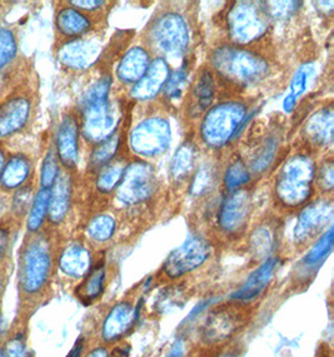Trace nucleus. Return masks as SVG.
I'll use <instances>...</instances> for the list:
<instances>
[{
    "label": "nucleus",
    "instance_id": "obj_13",
    "mask_svg": "<svg viewBox=\"0 0 334 357\" xmlns=\"http://www.w3.org/2000/svg\"><path fill=\"white\" fill-rule=\"evenodd\" d=\"M250 197L247 192L234 191L223 201L218 213V223L224 234L235 236L247 227L250 215Z\"/></svg>",
    "mask_w": 334,
    "mask_h": 357
},
{
    "label": "nucleus",
    "instance_id": "obj_53",
    "mask_svg": "<svg viewBox=\"0 0 334 357\" xmlns=\"http://www.w3.org/2000/svg\"><path fill=\"white\" fill-rule=\"evenodd\" d=\"M0 357H6V350L3 345H0Z\"/></svg>",
    "mask_w": 334,
    "mask_h": 357
},
{
    "label": "nucleus",
    "instance_id": "obj_35",
    "mask_svg": "<svg viewBox=\"0 0 334 357\" xmlns=\"http://www.w3.org/2000/svg\"><path fill=\"white\" fill-rule=\"evenodd\" d=\"M119 148V137L111 136L104 142L100 143L98 147L94 149L90 157V166L93 168H103L111 162L117 153Z\"/></svg>",
    "mask_w": 334,
    "mask_h": 357
},
{
    "label": "nucleus",
    "instance_id": "obj_25",
    "mask_svg": "<svg viewBox=\"0 0 334 357\" xmlns=\"http://www.w3.org/2000/svg\"><path fill=\"white\" fill-rule=\"evenodd\" d=\"M106 264L100 262L90 268L75 289V295L83 303H90L100 298L106 286Z\"/></svg>",
    "mask_w": 334,
    "mask_h": 357
},
{
    "label": "nucleus",
    "instance_id": "obj_9",
    "mask_svg": "<svg viewBox=\"0 0 334 357\" xmlns=\"http://www.w3.org/2000/svg\"><path fill=\"white\" fill-rule=\"evenodd\" d=\"M230 36L239 43H249L264 34L268 25V14L258 3H237L228 15Z\"/></svg>",
    "mask_w": 334,
    "mask_h": 357
},
{
    "label": "nucleus",
    "instance_id": "obj_10",
    "mask_svg": "<svg viewBox=\"0 0 334 357\" xmlns=\"http://www.w3.org/2000/svg\"><path fill=\"white\" fill-rule=\"evenodd\" d=\"M170 136V127L166 119L148 118L132 132L130 147L139 155L154 157L167 149Z\"/></svg>",
    "mask_w": 334,
    "mask_h": 357
},
{
    "label": "nucleus",
    "instance_id": "obj_31",
    "mask_svg": "<svg viewBox=\"0 0 334 357\" xmlns=\"http://www.w3.org/2000/svg\"><path fill=\"white\" fill-rule=\"evenodd\" d=\"M188 86V73L186 69H180L172 74L163 88L164 97L169 103L175 105L183 98V94Z\"/></svg>",
    "mask_w": 334,
    "mask_h": 357
},
{
    "label": "nucleus",
    "instance_id": "obj_16",
    "mask_svg": "<svg viewBox=\"0 0 334 357\" xmlns=\"http://www.w3.org/2000/svg\"><path fill=\"white\" fill-rule=\"evenodd\" d=\"M79 155V124L73 116H65L56 133V157L63 166L74 168Z\"/></svg>",
    "mask_w": 334,
    "mask_h": 357
},
{
    "label": "nucleus",
    "instance_id": "obj_51",
    "mask_svg": "<svg viewBox=\"0 0 334 357\" xmlns=\"http://www.w3.org/2000/svg\"><path fill=\"white\" fill-rule=\"evenodd\" d=\"M6 341L4 336V317H3V311H1V303H0V345Z\"/></svg>",
    "mask_w": 334,
    "mask_h": 357
},
{
    "label": "nucleus",
    "instance_id": "obj_32",
    "mask_svg": "<svg viewBox=\"0 0 334 357\" xmlns=\"http://www.w3.org/2000/svg\"><path fill=\"white\" fill-rule=\"evenodd\" d=\"M116 232V221L111 215H102L93 218L88 226V234L97 242L111 240Z\"/></svg>",
    "mask_w": 334,
    "mask_h": 357
},
{
    "label": "nucleus",
    "instance_id": "obj_23",
    "mask_svg": "<svg viewBox=\"0 0 334 357\" xmlns=\"http://www.w3.org/2000/svg\"><path fill=\"white\" fill-rule=\"evenodd\" d=\"M150 66L148 52L141 47H136L127 52L118 67V78L125 83H136Z\"/></svg>",
    "mask_w": 334,
    "mask_h": 357
},
{
    "label": "nucleus",
    "instance_id": "obj_47",
    "mask_svg": "<svg viewBox=\"0 0 334 357\" xmlns=\"http://www.w3.org/2000/svg\"><path fill=\"white\" fill-rule=\"evenodd\" d=\"M129 345H120L108 352V357H129Z\"/></svg>",
    "mask_w": 334,
    "mask_h": 357
},
{
    "label": "nucleus",
    "instance_id": "obj_39",
    "mask_svg": "<svg viewBox=\"0 0 334 357\" xmlns=\"http://www.w3.org/2000/svg\"><path fill=\"white\" fill-rule=\"evenodd\" d=\"M17 54V39L10 29L0 28V70L9 66Z\"/></svg>",
    "mask_w": 334,
    "mask_h": 357
},
{
    "label": "nucleus",
    "instance_id": "obj_20",
    "mask_svg": "<svg viewBox=\"0 0 334 357\" xmlns=\"http://www.w3.org/2000/svg\"><path fill=\"white\" fill-rule=\"evenodd\" d=\"M59 268L69 278H83L92 268V255L81 243H70L59 255Z\"/></svg>",
    "mask_w": 334,
    "mask_h": 357
},
{
    "label": "nucleus",
    "instance_id": "obj_55",
    "mask_svg": "<svg viewBox=\"0 0 334 357\" xmlns=\"http://www.w3.org/2000/svg\"><path fill=\"white\" fill-rule=\"evenodd\" d=\"M326 357H328V356H326Z\"/></svg>",
    "mask_w": 334,
    "mask_h": 357
},
{
    "label": "nucleus",
    "instance_id": "obj_11",
    "mask_svg": "<svg viewBox=\"0 0 334 357\" xmlns=\"http://www.w3.org/2000/svg\"><path fill=\"white\" fill-rule=\"evenodd\" d=\"M211 256V246L200 237H192L168 256L163 271L169 278H180L197 270Z\"/></svg>",
    "mask_w": 334,
    "mask_h": 357
},
{
    "label": "nucleus",
    "instance_id": "obj_14",
    "mask_svg": "<svg viewBox=\"0 0 334 357\" xmlns=\"http://www.w3.org/2000/svg\"><path fill=\"white\" fill-rule=\"evenodd\" d=\"M138 319V308L129 301L116 303L106 314L102 324L100 336L106 344L118 342L134 327Z\"/></svg>",
    "mask_w": 334,
    "mask_h": 357
},
{
    "label": "nucleus",
    "instance_id": "obj_43",
    "mask_svg": "<svg viewBox=\"0 0 334 357\" xmlns=\"http://www.w3.org/2000/svg\"><path fill=\"white\" fill-rule=\"evenodd\" d=\"M319 183L324 191H332L334 185L333 163L332 160L324 162L321 171L318 173Z\"/></svg>",
    "mask_w": 334,
    "mask_h": 357
},
{
    "label": "nucleus",
    "instance_id": "obj_8",
    "mask_svg": "<svg viewBox=\"0 0 334 357\" xmlns=\"http://www.w3.org/2000/svg\"><path fill=\"white\" fill-rule=\"evenodd\" d=\"M155 188L154 168L144 162H133L124 168L117 187V197L125 204H142L154 195Z\"/></svg>",
    "mask_w": 334,
    "mask_h": 357
},
{
    "label": "nucleus",
    "instance_id": "obj_26",
    "mask_svg": "<svg viewBox=\"0 0 334 357\" xmlns=\"http://www.w3.org/2000/svg\"><path fill=\"white\" fill-rule=\"evenodd\" d=\"M56 25L58 31L68 38L81 37L92 28V23L87 15L74 8H64L58 13Z\"/></svg>",
    "mask_w": 334,
    "mask_h": 357
},
{
    "label": "nucleus",
    "instance_id": "obj_3",
    "mask_svg": "<svg viewBox=\"0 0 334 357\" xmlns=\"http://www.w3.org/2000/svg\"><path fill=\"white\" fill-rule=\"evenodd\" d=\"M316 163L304 154L293 155L280 168L276 179V195L280 204L297 208L305 204L313 193Z\"/></svg>",
    "mask_w": 334,
    "mask_h": 357
},
{
    "label": "nucleus",
    "instance_id": "obj_6",
    "mask_svg": "<svg viewBox=\"0 0 334 357\" xmlns=\"http://www.w3.org/2000/svg\"><path fill=\"white\" fill-rule=\"evenodd\" d=\"M243 303L218 306L208 314L202 326V340L205 345H222L241 331L249 317Z\"/></svg>",
    "mask_w": 334,
    "mask_h": 357
},
{
    "label": "nucleus",
    "instance_id": "obj_28",
    "mask_svg": "<svg viewBox=\"0 0 334 357\" xmlns=\"http://www.w3.org/2000/svg\"><path fill=\"white\" fill-rule=\"evenodd\" d=\"M315 74V66L313 64H305L298 69L297 73L294 74L291 84H289V92L287 94L283 100V109L287 113H291L294 107L297 105V100L301 96H303L310 84V78Z\"/></svg>",
    "mask_w": 334,
    "mask_h": 357
},
{
    "label": "nucleus",
    "instance_id": "obj_2",
    "mask_svg": "<svg viewBox=\"0 0 334 357\" xmlns=\"http://www.w3.org/2000/svg\"><path fill=\"white\" fill-rule=\"evenodd\" d=\"M111 86L106 82H97L88 89L83 100V133L93 143L111 138L120 121V111L109 102Z\"/></svg>",
    "mask_w": 334,
    "mask_h": 357
},
{
    "label": "nucleus",
    "instance_id": "obj_24",
    "mask_svg": "<svg viewBox=\"0 0 334 357\" xmlns=\"http://www.w3.org/2000/svg\"><path fill=\"white\" fill-rule=\"evenodd\" d=\"M333 109L332 107L316 112L305 124V135L317 146H327L333 139Z\"/></svg>",
    "mask_w": 334,
    "mask_h": 357
},
{
    "label": "nucleus",
    "instance_id": "obj_42",
    "mask_svg": "<svg viewBox=\"0 0 334 357\" xmlns=\"http://www.w3.org/2000/svg\"><path fill=\"white\" fill-rule=\"evenodd\" d=\"M273 245L272 232L268 228H258L252 236V248L258 256H266L271 252Z\"/></svg>",
    "mask_w": 334,
    "mask_h": 357
},
{
    "label": "nucleus",
    "instance_id": "obj_15",
    "mask_svg": "<svg viewBox=\"0 0 334 357\" xmlns=\"http://www.w3.org/2000/svg\"><path fill=\"white\" fill-rule=\"evenodd\" d=\"M31 114V100L25 94H14L0 103V139L24 128Z\"/></svg>",
    "mask_w": 334,
    "mask_h": 357
},
{
    "label": "nucleus",
    "instance_id": "obj_22",
    "mask_svg": "<svg viewBox=\"0 0 334 357\" xmlns=\"http://www.w3.org/2000/svg\"><path fill=\"white\" fill-rule=\"evenodd\" d=\"M31 162L26 155L15 154L4 163L0 172V188L3 191H17L29 179Z\"/></svg>",
    "mask_w": 334,
    "mask_h": 357
},
{
    "label": "nucleus",
    "instance_id": "obj_49",
    "mask_svg": "<svg viewBox=\"0 0 334 357\" xmlns=\"http://www.w3.org/2000/svg\"><path fill=\"white\" fill-rule=\"evenodd\" d=\"M6 282H8V278H6V272L0 270V303H1V297L6 291Z\"/></svg>",
    "mask_w": 334,
    "mask_h": 357
},
{
    "label": "nucleus",
    "instance_id": "obj_54",
    "mask_svg": "<svg viewBox=\"0 0 334 357\" xmlns=\"http://www.w3.org/2000/svg\"><path fill=\"white\" fill-rule=\"evenodd\" d=\"M223 357H238V356H235V355H230V354H228V355H225V356H223Z\"/></svg>",
    "mask_w": 334,
    "mask_h": 357
},
{
    "label": "nucleus",
    "instance_id": "obj_1",
    "mask_svg": "<svg viewBox=\"0 0 334 357\" xmlns=\"http://www.w3.org/2000/svg\"><path fill=\"white\" fill-rule=\"evenodd\" d=\"M19 251V324L25 325L29 316L43 301L54 270V252L44 234H31Z\"/></svg>",
    "mask_w": 334,
    "mask_h": 357
},
{
    "label": "nucleus",
    "instance_id": "obj_4",
    "mask_svg": "<svg viewBox=\"0 0 334 357\" xmlns=\"http://www.w3.org/2000/svg\"><path fill=\"white\" fill-rule=\"evenodd\" d=\"M213 66L223 77L237 83H252L264 77L266 61L249 50L222 47L213 54Z\"/></svg>",
    "mask_w": 334,
    "mask_h": 357
},
{
    "label": "nucleus",
    "instance_id": "obj_21",
    "mask_svg": "<svg viewBox=\"0 0 334 357\" xmlns=\"http://www.w3.org/2000/svg\"><path fill=\"white\" fill-rule=\"evenodd\" d=\"M72 201V181L67 173L59 172L54 185L50 188L48 218L51 223L59 225L65 220Z\"/></svg>",
    "mask_w": 334,
    "mask_h": 357
},
{
    "label": "nucleus",
    "instance_id": "obj_40",
    "mask_svg": "<svg viewBox=\"0 0 334 357\" xmlns=\"http://www.w3.org/2000/svg\"><path fill=\"white\" fill-rule=\"evenodd\" d=\"M61 172L58 160H56V153L50 149L45 155L42 166V174H40V185L42 188L50 190L51 185H54L56 179L58 178V174Z\"/></svg>",
    "mask_w": 334,
    "mask_h": 357
},
{
    "label": "nucleus",
    "instance_id": "obj_50",
    "mask_svg": "<svg viewBox=\"0 0 334 357\" xmlns=\"http://www.w3.org/2000/svg\"><path fill=\"white\" fill-rule=\"evenodd\" d=\"M87 357H108V351L104 347H97L93 351L89 352Z\"/></svg>",
    "mask_w": 334,
    "mask_h": 357
},
{
    "label": "nucleus",
    "instance_id": "obj_46",
    "mask_svg": "<svg viewBox=\"0 0 334 357\" xmlns=\"http://www.w3.org/2000/svg\"><path fill=\"white\" fill-rule=\"evenodd\" d=\"M84 346H86V340L83 339V337H79V339L75 341L74 346L68 352L67 357H81L83 351H84Z\"/></svg>",
    "mask_w": 334,
    "mask_h": 357
},
{
    "label": "nucleus",
    "instance_id": "obj_30",
    "mask_svg": "<svg viewBox=\"0 0 334 357\" xmlns=\"http://www.w3.org/2000/svg\"><path fill=\"white\" fill-rule=\"evenodd\" d=\"M50 190L40 188L37 195L34 196L33 204L28 215L26 227L29 234H37L43 226L44 221L48 215V206H49Z\"/></svg>",
    "mask_w": 334,
    "mask_h": 357
},
{
    "label": "nucleus",
    "instance_id": "obj_33",
    "mask_svg": "<svg viewBox=\"0 0 334 357\" xmlns=\"http://www.w3.org/2000/svg\"><path fill=\"white\" fill-rule=\"evenodd\" d=\"M250 179V172L241 160H235L224 173V185L229 191H238L241 185H247Z\"/></svg>",
    "mask_w": 334,
    "mask_h": 357
},
{
    "label": "nucleus",
    "instance_id": "obj_52",
    "mask_svg": "<svg viewBox=\"0 0 334 357\" xmlns=\"http://www.w3.org/2000/svg\"><path fill=\"white\" fill-rule=\"evenodd\" d=\"M3 167H4V154H3L1 149H0V172H1Z\"/></svg>",
    "mask_w": 334,
    "mask_h": 357
},
{
    "label": "nucleus",
    "instance_id": "obj_29",
    "mask_svg": "<svg viewBox=\"0 0 334 357\" xmlns=\"http://www.w3.org/2000/svg\"><path fill=\"white\" fill-rule=\"evenodd\" d=\"M214 79L209 70H202L196 86L193 88V109L196 112L205 111L212 105L214 98Z\"/></svg>",
    "mask_w": 334,
    "mask_h": 357
},
{
    "label": "nucleus",
    "instance_id": "obj_12",
    "mask_svg": "<svg viewBox=\"0 0 334 357\" xmlns=\"http://www.w3.org/2000/svg\"><path fill=\"white\" fill-rule=\"evenodd\" d=\"M333 204L326 199L317 201L304 208L293 229V241L302 246L315 240L326 227L332 226Z\"/></svg>",
    "mask_w": 334,
    "mask_h": 357
},
{
    "label": "nucleus",
    "instance_id": "obj_5",
    "mask_svg": "<svg viewBox=\"0 0 334 357\" xmlns=\"http://www.w3.org/2000/svg\"><path fill=\"white\" fill-rule=\"evenodd\" d=\"M247 116L246 105L238 102H225L213 107L205 114L200 135L212 148H221L233 138Z\"/></svg>",
    "mask_w": 334,
    "mask_h": 357
},
{
    "label": "nucleus",
    "instance_id": "obj_36",
    "mask_svg": "<svg viewBox=\"0 0 334 357\" xmlns=\"http://www.w3.org/2000/svg\"><path fill=\"white\" fill-rule=\"evenodd\" d=\"M216 185V172L213 166H202L196 173L193 178L192 185H191V193L193 196H203L208 192L213 190Z\"/></svg>",
    "mask_w": 334,
    "mask_h": 357
},
{
    "label": "nucleus",
    "instance_id": "obj_45",
    "mask_svg": "<svg viewBox=\"0 0 334 357\" xmlns=\"http://www.w3.org/2000/svg\"><path fill=\"white\" fill-rule=\"evenodd\" d=\"M104 4H106L104 1H98V0H90V1H87V0L78 1V0H75V1H69V6H73L77 10L81 9V10H87V12L100 9V8H102Z\"/></svg>",
    "mask_w": 334,
    "mask_h": 357
},
{
    "label": "nucleus",
    "instance_id": "obj_41",
    "mask_svg": "<svg viewBox=\"0 0 334 357\" xmlns=\"http://www.w3.org/2000/svg\"><path fill=\"white\" fill-rule=\"evenodd\" d=\"M33 199H34V193H33L31 185H22L15 191L14 197L12 198L10 207H12L13 213L20 218L24 217L25 213L31 210Z\"/></svg>",
    "mask_w": 334,
    "mask_h": 357
},
{
    "label": "nucleus",
    "instance_id": "obj_48",
    "mask_svg": "<svg viewBox=\"0 0 334 357\" xmlns=\"http://www.w3.org/2000/svg\"><path fill=\"white\" fill-rule=\"evenodd\" d=\"M183 354H184V345L182 341L178 340L174 342V345L172 346V349L169 350L166 357H183Z\"/></svg>",
    "mask_w": 334,
    "mask_h": 357
},
{
    "label": "nucleus",
    "instance_id": "obj_7",
    "mask_svg": "<svg viewBox=\"0 0 334 357\" xmlns=\"http://www.w3.org/2000/svg\"><path fill=\"white\" fill-rule=\"evenodd\" d=\"M149 39L155 50L163 54L180 56L189 42L186 20L175 13L157 17L149 28Z\"/></svg>",
    "mask_w": 334,
    "mask_h": 357
},
{
    "label": "nucleus",
    "instance_id": "obj_38",
    "mask_svg": "<svg viewBox=\"0 0 334 357\" xmlns=\"http://www.w3.org/2000/svg\"><path fill=\"white\" fill-rule=\"evenodd\" d=\"M124 168L120 165H111L102 168L98 179H97V187L98 190L104 193L113 191L117 188L122 176H123Z\"/></svg>",
    "mask_w": 334,
    "mask_h": 357
},
{
    "label": "nucleus",
    "instance_id": "obj_18",
    "mask_svg": "<svg viewBox=\"0 0 334 357\" xmlns=\"http://www.w3.org/2000/svg\"><path fill=\"white\" fill-rule=\"evenodd\" d=\"M170 77L168 63L163 58H157L150 63L148 70L143 75L142 79L136 82L132 91L133 97L142 100H148L155 97L166 86Z\"/></svg>",
    "mask_w": 334,
    "mask_h": 357
},
{
    "label": "nucleus",
    "instance_id": "obj_37",
    "mask_svg": "<svg viewBox=\"0 0 334 357\" xmlns=\"http://www.w3.org/2000/svg\"><path fill=\"white\" fill-rule=\"evenodd\" d=\"M277 148H278V142L276 137H271L263 142L252 160V169L254 172H263L271 166L277 152Z\"/></svg>",
    "mask_w": 334,
    "mask_h": 357
},
{
    "label": "nucleus",
    "instance_id": "obj_44",
    "mask_svg": "<svg viewBox=\"0 0 334 357\" xmlns=\"http://www.w3.org/2000/svg\"><path fill=\"white\" fill-rule=\"evenodd\" d=\"M10 231L8 228L0 227V265L4 264V261L8 259V255L10 252Z\"/></svg>",
    "mask_w": 334,
    "mask_h": 357
},
{
    "label": "nucleus",
    "instance_id": "obj_27",
    "mask_svg": "<svg viewBox=\"0 0 334 357\" xmlns=\"http://www.w3.org/2000/svg\"><path fill=\"white\" fill-rule=\"evenodd\" d=\"M198 152L196 146L192 143L182 144L174 154L173 160L170 162V174L175 181H183L188 178L197 165Z\"/></svg>",
    "mask_w": 334,
    "mask_h": 357
},
{
    "label": "nucleus",
    "instance_id": "obj_19",
    "mask_svg": "<svg viewBox=\"0 0 334 357\" xmlns=\"http://www.w3.org/2000/svg\"><path fill=\"white\" fill-rule=\"evenodd\" d=\"M277 264H278L277 257L267 259L258 268H255L248 276L246 282L241 284V289L235 291L232 295V300L237 302H248L257 298L271 282Z\"/></svg>",
    "mask_w": 334,
    "mask_h": 357
},
{
    "label": "nucleus",
    "instance_id": "obj_17",
    "mask_svg": "<svg viewBox=\"0 0 334 357\" xmlns=\"http://www.w3.org/2000/svg\"><path fill=\"white\" fill-rule=\"evenodd\" d=\"M100 44L94 40H73L59 50L61 62L69 68L84 69L93 66L100 56Z\"/></svg>",
    "mask_w": 334,
    "mask_h": 357
},
{
    "label": "nucleus",
    "instance_id": "obj_34",
    "mask_svg": "<svg viewBox=\"0 0 334 357\" xmlns=\"http://www.w3.org/2000/svg\"><path fill=\"white\" fill-rule=\"evenodd\" d=\"M333 228L329 227L328 231L323 234L322 237L317 241L316 245H313V247L310 248V252L305 255L303 259L304 265L308 266V267L316 266L323 259H326L333 247Z\"/></svg>",
    "mask_w": 334,
    "mask_h": 357
}]
</instances>
